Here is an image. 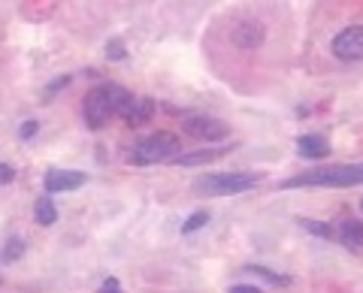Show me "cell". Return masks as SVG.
Segmentation results:
<instances>
[{
    "label": "cell",
    "mask_w": 363,
    "mask_h": 293,
    "mask_svg": "<svg viewBox=\"0 0 363 293\" xmlns=\"http://www.w3.org/2000/svg\"><path fill=\"white\" fill-rule=\"evenodd\" d=\"M118 115L130 124V127H140V124H145L152 115H155V103L149 97H140V94H128L124 97V103L118 109Z\"/></svg>",
    "instance_id": "cell-7"
},
{
    "label": "cell",
    "mask_w": 363,
    "mask_h": 293,
    "mask_svg": "<svg viewBox=\"0 0 363 293\" xmlns=\"http://www.w3.org/2000/svg\"><path fill=\"white\" fill-rule=\"evenodd\" d=\"M333 54L339 61H363V28H345L333 37Z\"/></svg>",
    "instance_id": "cell-6"
},
{
    "label": "cell",
    "mask_w": 363,
    "mask_h": 293,
    "mask_svg": "<svg viewBox=\"0 0 363 293\" xmlns=\"http://www.w3.org/2000/svg\"><path fill=\"white\" fill-rule=\"evenodd\" d=\"M13 178H16V170H13V166H9V163L0 161V185H9V182H13Z\"/></svg>",
    "instance_id": "cell-18"
},
{
    "label": "cell",
    "mask_w": 363,
    "mask_h": 293,
    "mask_svg": "<svg viewBox=\"0 0 363 293\" xmlns=\"http://www.w3.org/2000/svg\"><path fill=\"white\" fill-rule=\"evenodd\" d=\"M248 269H252V272H257V275H264L267 281H272V285H281V287L291 285L288 275H276V272H269V269H264V266H248Z\"/></svg>",
    "instance_id": "cell-16"
},
{
    "label": "cell",
    "mask_w": 363,
    "mask_h": 293,
    "mask_svg": "<svg viewBox=\"0 0 363 293\" xmlns=\"http://www.w3.org/2000/svg\"><path fill=\"white\" fill-rule=\"evenodd\" d=\"M130 91H124L121 85H97L94 91H88L85 97V121L91 130H100L104 124L118 115V109L124 103V97H128Z\"/></svg>",
    "instance_id": "cell-1"
},
{
    "label": "cell",
    "mask_w": 363,
    "mask_h": 293,
    "mask_svg": "<svg viewBox=\"0 0 363 293\" xmlns=\"http://www.w3.org/2000/svg\"><path fill=\"white\" fill-rule=\"evenodd\" d=\"M342 242L348 248H363V224L360 221H345L342 224Z\"/></svg>",
    "instance_id": "cell-13"
},
{
    "label": "cell",
    "mask_w": 363,
    "mask_h": 293,
    "mask_svg": "<svg viewBox=\"0 0 363 293\" xmlns=\"http://www.w3.org/2000/svg\"><path fill=\"white\" fill-rule=\"evenodd\" d=\"M182 149V142L176 133H152V137H145L143 142H136L133 145V151H130V163L136 166H152V163H161L167 161V157H173L176 151Z\"/></svg>",
    "instance_id": "cell-3"
},
{
    "label": "cell",
    "mask_w": 363,
    "mask_h": 293,
    "mask_svg": "<svg viewBox=\"0 0 363 293\" xmlns=\"http://www.w3.org/2000/svg\"><path fill=\"white\" fill-rule=\"evenodd\" d=\"M106 54H109V58H124V49H121V42L116 40V42H109V46H106Z\"/></svg>",
    "instance_id": "cell-21"
},
{
    "label": "cell",
    "mask_w": 363,
    "mask_h": 293,
    "mask_svg": "<svg viewBox=\"0 0 363 293\" xmlns=\"http://www.w3.org/2000/svg\"><path fill=\"white\" fill-rule=\"evenodd\" d=\"M230 149H206V151H191V154H179L176 163L179 166H197V163H212L218 161V157H224Z\"/></svg>",
    "instance_id": "cell-11"
},
{
    "label": "cell",
    "mask_w": 363,
    "mask_h": 293,
    "mask_svg": "<svg viewBox=\"0 0 363 293\" xmlns=\"http://www.w3.org/2000/svg\"><path fill=\"white\" fill-rule=\"evenodd\" d=\"M360 209H363V202H360Z\"/></svg>",
    "instance_id": "cell-23"
},
{
    "label": "cell",
    "mask_w": 363,
    "mask_h": 293,
    "mask_svg": "<svg viewBox=\"0 0 363 293\" xmlns=\"http://www.w3.org/2000/svg\"><path fill=\"white\" fill-rule=\"evenodd\" d=\"M206 224H209V212H194V215L182 224V233L191 236V233H197L200 227H206Z\"/></svg>",
    "instance_id": "cell-14"
},
{
    "label": "cell",
    "mask_w": 363,
    "mask_h": 293,
    "mask_svg": "<svg viewBox=\"0 0 363 293\" xmlns=\"http://www.w3.org/2000/svg\"><path fill=\"white\" fill-rule=\"evenodd\" d=\"M21 251H25V245H21V239H9L4 257H21Z\"/></svg>",
    "instance_id": "cell-17"
},
{
    "label": "cell",
    "mask_w": 363,
    "mask_h": 293,
    "mask_svg": "<svg viewBox=\"0 0 363 293\" xmlns=\"http://www.w3.org/2000/svg\"><path fill=\"white\" fill-rule=\"evenodd\" d=\"M260 182V176L252 173H218V176H203L194 182V190L209 197H227V194H242V190L255 188Z\"/></svg>",
    "instance_id": "cell-4"
},
{
    "label": "cell",
    "mask_w": 363,
    "mask_h": 293,
    "mask_svg": "<svg viewBox=\"0 0 363 293\" xmlns=\"http://www.w3.org/2000/svg\"><path fill=\"white\" fill-rule=\"evenodd\" d=\"M33 215H37V221L43 227H49V224H55V218H58V209H55V202L49 197H40L33 202Z\"/></svg>",
    "instance_id": "cell-12"
},
{
    "label": "cell",
    "mask_w": 363,
    "mask_h": 293,
    "mask_svg": "<svg viewBox=\"0 0 363 293\" xmlns=\"http://www.w3.org/2000/svg\"><path fill=\"white\" fill-rule=\"evenodd\" d=\"M233 40H236V46L240 49L252 52V49H257L260 42H264V28H260L257 21H242V25L233 30Z\"/></svg>",
    "instance_id": "cell-9"
},
{
    "label": "cell",
    "mask_w": 363,
    "mask_h": 293,
    "mask_svg": "<svg viewBox=\"0 0 363 293\" xmlns=\"http://www.w3.org/2000/svg\"><path fill=\"white\" fill-rule=\"evenodd\" d=\"M351 188V185H363V163H351V166H321V170L294 176L285 182V188Z\"/></svg>",
    "instance_id": "cell-2"
},
{
    "label": "cell",
    "mask_w": 363,
    "mask_h": 293,
    "mask_svg": "<svg viewBox=\"0 0 363 293\" xmlns=\"http://www.w3.org/2000/svg\"><path fill=\"white\" fill-rule=\"evenodd\" d=\"M182 127H185L188 137H194L200 142H218L227 137V127H224V121L218 118H209V115H191L182 121Z\"/></svg>",
    "instance_id": "cell-5"
},
{
    "label": "cell",
    "mask_w": 363,
    "mask_h": 293,
    "mask_svg": "<svg viewBox=\"0 0 363 293\" xmlns=\"http://www.w3.org/2000/svg\"><path fill=\"white\" fill-rule=\"evenodd\" d=\"M297 151L303 157H312V161H321V157L330 154V145H327L324 137H318V133H306V137L297 139Z\"/></svg>",
    "instance_id": "cell-10"
},
{
    "label": "cell",
    "mask_w": 363,
    "mask_h": 293,
    "mask_svg": "<svg viewBox=\"0 0 363 293\" xmlns=\"http://www.w3.org/2000/svg\"><path fill=\"white\" fill-rule=\"evenodd\" d=\"M82 185H85V176L73 170H52L45 176V194H67V190H76Z\"/></svg>",
    "instance_id": "cell-8"
},
{
    "label": "cell",
    "mask_w": 363,
    "mask_h": 293,
    "mask_svg": "<svg viewBox=\"0 0 363 293\" xmlns=\"http://www.w3.org/2000/svg\"><path fill=\"white\" fill-rule=\"evenodd\" d=\"M97 293H121V285H118L116 278H106L104 285H100V290H97Z\"/></svg>",
    "instance_id": "cell-20"
},
{
    "label": "cell",
    "mask_w": 363,
    "mask_h": 293,
    "mask_svg": "<svg viewBox=\"0 0 363 293\" xmlns=\"http://www.w3.org/2000/svg\"><path fill=\"white\" fill-rule=\"evenodd\" d=\"M300 227L303 230H309V233H315V236H324V239H330V224H321V221H309V218H300Z\"/></svg>",
    "instance_id": "cell-15"
},
{
    "label": "cell",
    "mask_w": 363,
    "mask_h": 293,
    "mask_svg": "<svg viewBox=\"0 0 363 293\" xmlns=\"http://www.w3.org/2000/svg\"><path fill=\"white\" fill-rule=\"evenodd\" d=\"M227 293H264L260 287H252V285H236V287H230Z\"/></svg>",
    "instance_id": "cell-22"
},
{
    "label": "cell",
    "mask_w": 363,
    "mask_h": 293,
    "mask_svg": "<svg viewBox=\"0 0 363 293\" xmlns=\"http://www.w3.org/2000/svg\"><path fill=\"white\" fill-rule=\"evenodd\" d=\"M37 130H40L37 121H25V124H21V130H18V137H21V139H30Z\"/></svg>",
    "instance_id": "cell-19"
}]
</instances>
